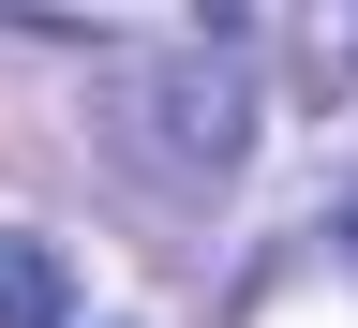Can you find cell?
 Wrapping results in <instances>:
<instances>
[{
  "label": "cell",
  "instance_id": "7a4b0ae2",
  "mask_svg": "<svg viewBox=\"0 0 358 328\" xmlns=\"http://www.w3.org/2000/svg\"><path fill=\"white\" fill-rule=\"evenodd\" d=\"M0 328H75V254L0 224Z\"/></svg>",
  "mask_w": 358,
  "mask_h": 328
},
{
  "label": "cell",
  "instance_id": "6da1fadb",
  "mask_svg": "<svg viewBox=\"0 0 358 328\" xmlns=\"http://www.w3.org/2000/svg\"><path fill=\"white\" fill-rule=\"evenodd\" d=\"M268 134V90L254 60H224V45H150V60L120 75V150L150 179H239Z\"/></svg>",
  "mask_w": 358,
  "mask_h": 328
},
{
  "label": "cell",
  "instance_id": "3957f363",
  "mask_svg": "<svg viewBox=\"0 0 358 328\" xmlns=\"http://www.w3.org/2000/svg\"><path fill=\"white\" fill-rule=\"evenodd\" d=\"M329 239H343V254H358V194H343V224H329Z\"/></svg>",
  "mask_w": 358,
  "mask_h": 328
}]
</instances>
